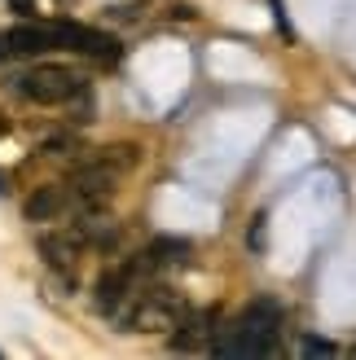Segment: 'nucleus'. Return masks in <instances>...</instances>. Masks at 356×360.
Wrapping results in <instances>:
<instances>
[{
  "instance_id": "11",
  "label": "nucleus",
  "mask_w": 356,
  "mask_h": 360,
  "mask_svg": "<svg viewBox=\"0 0 356 360\" xmlns=\"http://www.w3.org/2000/svg\"><path fill=\"white\" fill-rule=\"evenodd\" d=\"M40 154H53V158H62V154H80V141L70 136V132H58V136H49L44 146H40Z\"/></svg>"
},
{
  "instance_id": "5",
  "label": "nucleus",
  "mask_w": 356,
  "mask_h": 360,
  "mask_svg": "<svg viewBox=\"0 0 356 360\" xmlns=\"http://www.w3.org/2000/svg\"><path fill=\"white\" fill-rule=\"evenodd\" d=\"M141 281H150V277H146V268L136 264V255H132V259H123V264H115V268H106V273L97 277V285H93V303H97V312H101V316H115L123 303H128V295L136 290Z\"/></svg>"
},
{
  "instance_id": "12",
  "label": "nucleus",
  "mask_w": 356,
  "mask_h": 360,
  "mask_svg": "<svg viewBox=\"0 0 356 360\" xmlns=\"http://www.w3.org/2000/svg\"><path fill=\"white\" fill-rule=\"evenodd\" d=\"M9 9H18V13H35V0H9Z\"/></svg>"
},
{
  "instance_id": "4",
  "label": "nucleus",
  "mask_w": 356,
  "mask_h": 360,
  "mask_svg": "<svg viewBox=\"0 0 356 360\" xmlns=\"http://www.w3.org/2000/svg\"><path fill=\"white\" fill-rule=\"evenodd\" d=\"M115 180H119V172L97 154V158H88V163H80L75 172H70L66 193L75 198V207H106L110 193H115Z\"/></svg>"
},
{
  "instance_id": "1",
  "label": "nucleus",
  "mask_w": 356,
  "mask_h": 360,
  "mask_svg": "<svg viewBox=\"0 0 356 360\" xmlns=\"http://www.w3.org/2000/svg\"><path fill=\"white\" fill-rule=\"evenodd\" d=\"M277 326H281L277 299L260 295L238 312L234 326H220L211 334V352L216 356H269L277 352Z\"/></svg>"
},
{
  "instance_id": "7",
  "label": "nucleus",
  "mask_w": 356,
  "mask_h": 360,
  "mask_svg": "<svg viewBox=\"0 0 356 360\" xmlns=\"http://www.w3.org/2000/svg\"><path fill=\"white\" fill-rule=\"evenodd\" d=\"M58 49H70V53L93 58L101 66L119 62V40H115V35L93 31V27H80V22H70V18H58Z\"/></svg>"
},
{
  "instance_id": "13",
  "label": "nucleus",
  "mask_w": 356,
  "mask_h": 360,
  "mask_svg": "<svg viewBox=\"0 0 356 360\" xmlns=\"http://www.w3.org/2000/svg\"><path fill=\"white\" fill-rule=\"evenodd\" d=\"M0 132H9V123H5V119H0Z\"/></svg>"
},
{
  "instance_id": "8",
  "label": "nucleus",
  "mask_w": 356,
  "mask_h": 360,
  "mask_svg": "<svg viewBox=\"0 0 356 360\" xmlns=\"http://www.w3.org/2000/svg\"><path fill=\"white\" fill-rule=\"evenodd\" d=\"M80 250H84V242H80L75 229H58V233H44L40 238V259L53 268V273H62L66 281H70V273H75V264H80Z\"/></svg>"
},
{
  "instance_id": "9",
  "label": "nucleus",
  "mask_w": 356,
  "mask_h": 360,
  "mask_svg": "<svg viewBox=\"0 0 356 360\" xmlns=\"http://www.w3.org/2000/svg\"><path fill=\"white\" fill-rule=\"evenodd\" d=\"M66 202H70L66 185H40V189H31V193H27L23 215H27L31 224H49V220H58V215L66 211Z\"/></svg>"
},
{
  "instance_id": "2",
  "label": "nucleus",
  "mask_w": 356,
  "mask_h": 360,
  "mask_svg": "<svg viewBox=\"0 0 356 360\" xmlns=\"http://www.w3.org/2000/svg\"><path fill=\"white\" fill-rule=\"evenodd\" d=\"M181 312H185L181 290H172V285H163L158 277H150V281H141L136 290L128 295V303L115 312V321L123 330L154 334V330H172L176 321H181Z\"/></svg>"
},
{
  "instance_id": "3",
  "label": "nucleus",
  "mask_w": 356,
  "mask_h": 360,
  "mask_svg": "<svg viewBox=\"0 0 356 360\" xmlns=\"http://www.w3.org/2000/svg\"><path fill=\"white\" fill-rule=\"evenodd\" d=\"M13 93L23 101H35V105H66V101H80L88 93V84H84L80 70H70V66L40 62V66H31L13 79Z\"/></svg>"
},
{
  "instance_id": "10",
  "label": "nucleus",
  "mask_w": 356,
  "mask_h": 360,
  "mask_svg": "<svg viewBox=\"0 0 356 360\" xmlns=\"http://www.w3.org/2000/svg\"><path fill=\"white\" fill-rule=\"evenodd\" d=\"M299 352H304V356H317V360L339 356V347H334L330 338H322V334H304V338H299Z\"/></svg>"
},
{
  "instance_id": "6",
  "label": "nucleus",
  "mask_w": 356,
  "mask_h": 360,
  "mask_svg": "<svg viewBox=\"0 0 356 360\" xmlns=\"http://www.w3.org/2000/svg\"><path fill=\"white\" fill-rule=\"evenodd\" d=\"M58 49V22H18L9 31H0V62H18V58H40V53Z\"/></svg>"
}]
</instances>
